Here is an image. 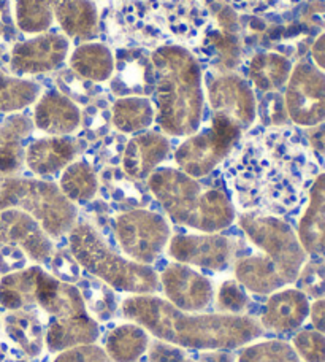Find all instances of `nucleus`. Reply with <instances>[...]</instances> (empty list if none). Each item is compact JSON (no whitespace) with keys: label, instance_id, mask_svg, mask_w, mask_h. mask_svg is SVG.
Here are the masks:
<instances>
[{"label":"nucleus","instance_id":"a18cd8bd","mask_svg":"<svg viewBox=\"0 0 325 362\" xmlns=\"http://www.w3.org/2000/svg\"><path fill=\"white\" fill-rule=\"evenodd\" d=\"M51 270H53V275L59 278L62 281L67 283H75L80 280L81 276V267L80 264L76 262L73 255L69 251H57L51 256Z\"/></svg>","mask_w":325,"mask_h":362},{"label":"nucleus","instance_id":"f03ea898","mask_svg":"<svg viewBox=\"0 0 325 362\" xmlns=\"http://www.w3.org/2000/svg\"><path fill=\"white\" fill-rule=\"evenodd\" d=\"M99 24L116 48L192 47L206 35L205 0H100Z\"/></svg>","mask_w":325,"mask_h":362},{"label":"nucleus","instance_id":"ddd939ff","mask_svg":"<svg viewBox=\"0 0 325 362\" xmlns=\"http://www.w3.org/2000/svg\"><path fill=\"white\" fill-rule=\"evenodd\" d=\"M70 38L64 34H38L15 43L10 51L8 67L16 76L42 75L59 69L67 61Z\"/></svg>","mask_w":325,"mask_h":362},{"label":"nucleus","instance_id":"dca6fc26","mask_svg":"<svg viewBox=\"0 0 325 362\" xmlns=\"http://www.w3.org/2000/svg\"><path fill=\"white\" fill-rule=\"evenodd\" d=\"M159 281L167 300L184 312H201L214 299L211 281L186 264L173 262L167 266Z\"/></svg>","mask_w":325,"mask_h":362},{"label":"nucleus","instance_id":"aec40b11","mask_svg":"<svg viewBox=\"0 0 325 362\" xmlns=\"http://www.w3.org/2000/svg\"><path fill=\"white\" fill-rule=\"evenodd\" d=\"M168 151L170 141L164 134L138 132L126 144L121 159L122 170L132 180H148L164 163Z\"/></svg>","mask_w":325,"mask_h":362},{"label":"nucleus","instance_id":"9b49d317","mask_svg":"<svg viewBox=\"0 0 325 362\" xmlns=\"http://www.w3.org/2000/svg\"><path fill=\"white\" fill-rule=\"evenodd\" d=\"M283 99L294 124L308 129L321 124L325 121V72L313 62H298L292 69Z\"/></svg>","mask_w":325,"mask_h":362},{"label":"nucleus","instance_id":"2f4dec72","mask_svg":"<svg viewBox=\"0 0 325 362\" xmlns=\"http://www.w3.org/2000/svg\"><path fill=\"white\" fill-rule=\"evenodd\" d=\"M149 332L136 322L116 326L108 334L105 351L112 362H136L148 351Z\"/></svg>","mask_w":325,"mask_h":362},{"label":"nucleus","instance_id":"f704fd0d","mask_svg":"<svg viewBox=\"0 0 325 362\" xmlns=\"http://www.w3.org/2000/svg\"><path fill=\"white\" fill-rule=\"evenodd\" d=\"M40 95L42 88L35 81L0 70V112H19L35 103Z\"/></svg>","mask_w":325,"mask_h":362},{"label":"nucleus","instance_id":"4c0bfd02","mask_svg":"<svg viewBox=\"0 0 325 362\" xmlns=\"http://www.w3.org/2000/svg\"><path fill=\"white\" fill-rule=\"evenodd\" d=\"M235 362H302V359L288 341L266 340L246 346Z\"/></svg>","mask_w":325,"mask_h":362},{"label":"nucleus","instance_id":"e433bc0d","mask_svg":"<svg viewBox=\"0 0 325 362\" xmlns=\"http://www.w3.org/2000/svg\"><path fill=\"white\" fill-rule=\"evenodd\" d=\"M15 19L24 34H43L54 24L51 0H16Z\"/></svg>","mask_w":325,"mask_h":362},{"label":"nucleus","instance_id":"a19ab883","mask_svg":"<svg viewBox=\"0 0 325 362\" xmlns=\"http://www.w3.org/2000/svg\"><path fill=\"white\" fill-rule=\"evenodd\" d=\"M295 283L298 284V289L303 291L308 297L321 299L325 296V261L313 259L305 262Z\"/></svg>","mask_w":325,"mask_h":362},{"label":"nucleus","instance_id":"bb28decb","mask_svg":"<svg viewBox=\"0 0 325 362\" xmlns=\"http://www.w3.org/2000/svg\"><path fill=\"white\" fill-rule=\"evenodd\" d=\"M69 64L80 78L105 83L114 72V51L102 42H84L70 54Z\"/></svg>","mask_w":325,"mask_h":362},{"label":"nucleus","instance_id":"393cba45","mask_svg":"<svg viewBox=\"0 0 325 362\" xmlns=\"http://www.w3.org/2000/svg\"><path fill=\"white\" fill-rule=\"evenodd\" d=\"M100 329L93 316H69V318H51L45 329V346L51 353H61L69 348L95 344Z\"/></svg>","mask_w":325,"mask_h":362},{"label":"nucleus","instance_id":"58836bf2","mask_svg":"<svg viewBox=\"0 0 325 362\" xmlns=\"http://www.w3.org/2000/svg\"><path fill=\"white\" fill-rule=\"evenodd\" d=\"M80 291L84 302H86L88 312L90 310L100 320H108L110 316H113L116 310L114 294L108 284L84 281Z\"/></svg>","mask_w":325,"mask_h":362},{"label":"nucleus","instance_id":"2eb2a0df","mask_svg":"<svg viewBox=\"0 0 325 362\" xmlns=\"http://www.w3.org/2000/svg\"><path fill=\"white\" fill-rule=\"evenodd\" d=\"M0 245L24 251L29 259L45 264L54 253V245L43 226L30 213L10 209L0 211Z\"/></svg>","mask_w":325,"mask_h":362},{"label":"nucleus","instance_id":"cd10ccee","mask_svg":"<svg viewBox=\"0 0 325 362\" xmlns=\"http://www.w3.org/2000/svg\"><path fill=\"white\" fill-rule=\"evenodd\" d=\"M4 329L11 344L28 358L40 356L45 348V329L30 308L15 310L4 316Z\"/></svg>","mask_w":325,"mask_h":362},{"label":"nucleus","instance_id":"72a5a7b5","mask_svg":"<svg viewBox=\"0 0 325 362\" xmlns=\"http://www.w3.org/2000/svg\"><path fill=\"white\" fill-rule=\"evenodd\" d=\"M57 186L71 204H86L99 192V178L86 160H73L62 170Z\"/></svg>","mask_w":325,"mask_h":362},{"label":"nucleus","instance_id":"412c9836","mask_svg":"<svg viewBox=\"0 0 325 362\" xmlns=\"http://www.w3.org/2000/svg\"><path fill=\"white\" fill-rule=\"evenodd\" d=\"M32 121L38 131L65 137L81 126V110L61 90H48L35 102Z\"/></svg>","mask_w":325,"mask_h":362},{"label":"nucleus","instance_id":"4468645a","mask_svg":"<svg viewBox=\"0 0 325 362\" xmlns=\"http://www.w3.org/2000/svg\"><path fill=\"white\" fill-rule=\"evenodd\" d=\"M206 100L214 115H224L246 131L256 122L257 100L248 80L237 74L214 78L206 88Z\"/></svg>","mask_w":325,"mask_h":362},{"label":"nucleus","instance_id":"49530a36","mask_svg":"<svg viewBox=\"0 0 325 362\" xmlns=\"http://www.w3.org/2000/svg\"><path fill=\"white\" fill-rule=\"evenodd\" d=\"M53 362H112L107 351L95 344L69 348L57 354Z\"/></svg>","mask_w":325,"mask_h":362},{"label":"nucleus","instance_id":"09e8293b","mask_svg":"<svg viewBox=\"0 0 325 362\" xmlns=\"http://www.w3.org/2000/svg\"><path fill=\"white\" fill-rule=\"evenodd\" d=\"M28 264V256L24 255L23 250L10 245H2L0 248V275L11 274V272L21 270Z\"/></svg>","mask_w":325,"mask_h":362},{"label":"nucleus","instance_id":"79ce46f5","mask_svg":"<svg viewBox=\"0 0 325 362\" xmlns=\"http://www.w3.org/2000/svg\"><path fill=\"white\" fill-rule=\"evenodd\" d=\"M292 346L305 362H325V334L316 329L295 334Z\"/></svg>","mask_w":325,"mask_h":362},{"label":"nucleus","instance_id":"f257e3e1","mask_svg":"<svg viewBox=\"0 0 325 362\" xmlns=\"http://www.w3.org/2000/svg\"><path fill=\"white\" fill-rule=\"evenodd\" d=\"M224 175L242 211L281 216L295 210L319 175L316 158L290 127H270L240 140L225 159Z\"/></svg>","mask_w":325,"mask_h":362},{"label":"nucleus","instance_id":"4be33fe9","mask_svg":"<svg viewBox=\"0 0 325 362\" xmlns=\"http://www.w3.org/2000/svg\"><path fill=\"white\" fill-rule=\"evenodd\" d=\"M78 156V145L73 139L49 137L38 139L25 148V165L37 177H48L62 172Z\"/></svg>","mask_w":325,"mask_h":362},{"label":"nucleus","instance_id":"3c124183","mask_svg":"<svg viewBox=\"0 0 325 362\" xmlns=\"http://www.w3.org/2000/svg\"><path fill=\"white\" fill-rule=\"evenodd\" d=\"M311 325L322 334H325V297H321V299H316L313 303L309 305V316Z\"/></svg>","mask_w":325,"mask_h":362},{"label":"nucleus","instance_id":"20e7f679","mask_svg":"<svg viewBox=\"0 0 325 362\" xmlns=\"http://www.w3.org/2000/svg\"><path fill=\"white\" fill-rule=\"evenodd\" d=\"M155 76V122L172 137H189L200 129L205 93L201 67L189 49L165 45L151 51Z\"/></svg>","mask_w":325,"mask_h":362},{"label":"nucleus","instance_id":"7ed1b4c3","mask_svg":"<svg viewBox=\"0 0 325 362\" xmlns=\"http://www.w3.org/2000/svg\"><path fill=\"white\" fill-rule=\"evenodd\" d=\"M121 313L165 344L191 350H235L264 334L260 321L244 315L194 313L154 294L130 296Z\"/></svg>","mask_w":325,"mask_h":362},{"label":"nucleus","instance_id":"a878e982","mask_svg":"<svg viewBox=\"0 0 325 362\" xmlns=\"http://www.w3.org/2000/svg\"><path fill=\"white\" fill-rule=\"evenodd\" d=\"M34 127V121L25 115H11L0 124V175L13 177L23 170L24 144Z\"/></svg>","mask_w":325,"mask_h":362},{"label":"nucleus","instance_id":"f3484780","mask_svg":"<svg viewBox=\"0 0 325 362\" xmlns=\"http://www.w3.org/2000/svg\"><path fill=\"white\" fill-rule=\"evenodd\" d=\"M110 89L118 97H148L155 88L151 51L143 48H116L114 72Z\"/></svg>","mask_w":325,"mask_h":362},{"label":"nucleus","instance_id":"37998d69","mask_svg":"<svg viewBox=\"0 0 325 362\" xmlns=\"http://www.w3.org/2000/svg\"><path fill=\"white\" fill-rule=\"evenodd\" d=\"M225 2L235 11L246 13V15L264 16L294 8L295 5L303 2V0H225Z\"/></svg>","mask_w":325,"mask_h":362},{"label":"nucleus","instance_id":"a211bd4d","mask_svg":"<svg viewBox=\"0 0 325 362\" xmlns=\"http://www.w3.org/2000/svg\"><path fill=\"white\" fill-rule=\"evenodd\" d=\"M309 305V297L298 288L278 289L266 300L260 325L264 331L292 332L308 320Z\"/></svg>","mask_w":325,"mask_h":362},{"label":"nucleus","instance_id":"de8ad7c7","mask_svg":"<svg viewBox=\"0 0 325 362\" xmlns=\"http://www.w3.org/2000/svg\"><path fill=\"white\" fill-rule=\"evenodd\" d=\"M270 95L264 100L260 108H257V115H262V121L270 127H283L285 121L289 119L288 112H285L284 99L275 93H268Z\"/></svg>","mask_w":325,"mask_h":362},{"label":"nucleus","instance_id":"9d476101","mask_svg":"<svg viewBox=\"0 0 325 362\" xmlns=\"http://www.w3.org/2000/svg\"><path fill=\"white\" fill-rule=\"evenodd\" d=\"M114 232L122 253L129 259L148 266L158 259L172 238L167 219L143 209L121 213L114 221Z\"/></svg>","mask_w":325,"mask_h":362},{"label":"nucleus","instance_id":"0eeeda50","mask_svg":"<svg viewBox=\"0 0 325 362\" xmlns=\"http://www.w3.org/2000/svg\"><path fill=\"white\" fill-rule=\"evenodd\" d=\"M10 209L30 213L51 238L69 234L78 218L76 205L51 181L0 175V211Z\"/></svg>","mask_w":325,"mask_h":362},{"label":"nucleus","instance_id":"473e14b6","mask_svg":"<svg viewBox=\"0 0 325 362\" xmlns=\"http://www.w3.org/2000/svg\"><path fill=\"white\" fill-rule=\"evenodd\" d=\"M112 121L122 134L145 132L155 121V108L148 97H118L112 108Z\"/></svg>","mask_w":325,"mask_h":362},{"label":"nucleus","instance_id":"5fc2aeb1","mask_svg":"<svg viewBox=\"0 0 325 362\" xmlns=\"http://www.w3.org/2000/svg\"><path fill=\"white\" fill-rule=\"evenodd\" d=\"M311 57H313L314 66L325 72V34L317 37L313 48H311Z\"/></svg>","mask_w":325,"mask_h":362},{"label":"nucleus","instance_id":"b1692460","mask_svg":"<svg viewBox=\"0 0 325 362\" xmlns=\"http://www.w3.org/2000/svg\"><path fill=\"white\" fill-rule=\"evenodd\" d=\"M297 235L308 256L325 253V172L308 189V204L298 221Z\"/></svg>","mask_w":325,"mask_h":362},{"label":"nucleus","instance_id":"7c9ffc66","mask_svg":"<svg viewBox=\"0 0 325 362\" xmlns=\"http://www.w3.org/2000/svg\"><path fill=\"white\" fill-rule=\"evenodd\" d=\"M40 270V266H32L0 276V307L8 312L35 307V288Z\"/></svg>","mask_w":325,"mask_h":362},{"label":"nucleus","instance_id":"c03bdc74","mask_svg":"<svg viewBox=\"0 0 325 362\" xmlns=\"http://www.w3.org/2000/svg\"><path fill=\"white\" fill-rule=\"evenodd\" d=\"M208 40L216 49L224 69L232 70L238 66L242 49H240V42L235 34H229V32L224 30H213L208 34Z\"/></svg>","mask_w":325,"mask_h":362},{"label":"nucleus","instance_id":"603ef678","mask_svg":"<svg viewBox=\"0 0 325 362\" xmlns=\"http://www.w3.org/2000/svg\"><path fill=\"white\" fill-rule=\"evenodd\" d=\"M308 144L311 150L325 156V121L314 127H309Z\"/></svg>","mask_w":325,"mask_h":362},{"label":"nucleus","instance_id":"8fccbe9b","mask_svg":"<svg viewBox=\"0 0 325 362\" xmlns=\"http://www.w3.org/2000/svg\"><path fill=\"white\" fill-rule=\"evenodd\" d=\"M19 35L15 11L10 0H0V38L5 42H15Z\"/></svg>","mask_w":325,"mask_h":362},{"label":"nucleus","instance_id":"ea45409f","mask_svg":"<svg viewBox=\"0 0 325 362\" xmlns=\"http://www.w3.org/2000/svg\"><path fill=\"white\" fill-rule=\"evenodd\" d=\"M248 307V294L246 288L238 280H227L218 291L216 308L219 313L242 315Z\"/></svg>","mask_w":325,"mask_h":362},{"label":"nucleus","instance_id":"5701e85b","mask_svg":"<svg viewBox=\"0 0 325 362\" xmlns=\"http://www.w3.org/2000/svg\"><path fill=\"white\" fill-rule=\"evenodd\" d=\"M51 10L67 38L93 42L99 37V6L95 0H51Z\"/></svg>","mask_w":325,"mask_h":362},{"label":"nucleus","instance_id":"c756f323","mask_svg":"<svg viewBox=\"0 0 325 362\" xmlns=\"http://www.w3.org/2000/svg\"><path fill=\"white\" fill-rule=\"evenodd\" d=\"M292 62L275 51H264L251 57L248 64V78L262 93H278L288 85L292 74Z\"/></svg>","mask_w":325,"mask_h":362},{"label":"nucleus","instance_id":"864d4df0","mask_svg":"<svg viewBox=\"0 0 325 362\" xmlns=\"http://www.w3.org/2000/svg\"><path fill=\"white\" fill-rule=\"evenodd\" d=\"M25 354L13 344L0 340V362H25Z\"/></svg>","mask_w":325,"mask_h":362},{"label":"nucleus","instance_id":"6e6d98bb","mask_svg":"<svg viewBox=\"0 0 325 362\" xmlns=\"http://www.w3.org/2000/svg\"><path fill=\"white\" fill-rule=\"evenodd\" d=\"M10 64V49L5 42H0V70Z\"/></svg>","mask_w":325,"mask_h":362},{"label":"nucleus","instance_id":"423d86ee","mask_svg":"<svg viewBox=\"0 0 325 362\" xmlns=\"http://www.w3.org/2000/svg\"><path fill=\"white\" fill-rule=\"evenodd\" d=\"M69 248L83 270L112 289L132 296L159 291L158 274L148 264L135 262L113 251L94 226L75 224L69 232Z\"/></svg>","mask_w":325,"mask_h":362},{"label":"nucleus","instance_id":"c85d7f7f","mask_svg":"<svg viewBox=\"0 0 325 362\" xmlns=\"http://www.w3.org/2000/svg\"><path fill=\"white\" fill-rule=\"evenodd\" d=\"M235 280L256 294H271L288 286L278 267L262 253L240 259L235 264Z\"/></svg>","mask_w":325,"mask_h":362},{"label":"nucleus","instance_id":"6e6552de","mask_svg":"<svg viewBox=\"0 0 325 362\" xmlns=\"http://www.w3.org/2000/svg\"><path fill=\"white\" fill-rule=\"evenodd\" d=\"M235 219L251 243L278 267L285 283H295L303 264L308 261L297 232L279 216L265 213L242 211Z\"/></svg>","mask_w":325,"mask_h":362},{"label":"nucleus","instance_id":"1a4fd4ad","mask_svg":"<svg viewBox=\"0 0 325 362\" xmlns=\"http://www.w3.org/2000/svg\"><path fill=\"white\" fill-rule=\"evenodd\" d=\"M243 129L224 115H214L208 127L189 135L175 153L178 170L194 178H203L225 163L242 140Z\"/></svg>","mask_w":325,"mask_h":362},{"label":"nucleus","instance_id":"6ab92c4d","mask_svg":"<svg viewBox=\"0 0 325 362\" xmlns=\"http://www.w3.org/2000/svg\"><path fill=\"white\" fill-rule=\"evenodd\" d=\"M35 307L42 308L51 318H69L89 313L80 288L73 283L59 280L43 269L37 278Z\"/></svg>","mask_w":325,"mask_h":362},{"label":"nucleus","instance_id":"39448f33","mask_svg":"<svg viewBox=\"0 0 325 362\" xmlns=\"http://www.w3.org/2000/svg\"><path fill=\"white\" fill-rule=\"evenodd\" d=\"M148 187L172 221L199 232H220L237 218L235 205L224 191L203 186L178 169H155Z\"/></svg>","mask_w":325,"mask_h":362},{"label":"nucleus","instance_id":"c9c22d12","mask_svg":"<svg viewBox=\"0 0 325 362\" xmlns=\"http://www.w3.org/2000/svg\"><path fill=\"white\" fill-rule=\"evenodd\" d=\"M149 362H235L227 350H191L155 339L148 348Z\"/></svg>","mask_w":325,"mask_h":362},{"label":"nucleus","instance_id":"f8f14e48","mask_svg":"<svg viewBox=\"0 0 325 362\" xmlns=\"http://www.w3.org/2000/svg\"><path fill=\"white\" fill-rule=\"evenodd\" d=\"M167 250L177 262L218 272L229 269L235 255V245L219 232L175 235L168 242Z\"/></svg>","mask_w":325,"mask_h":362}]
</instances>
